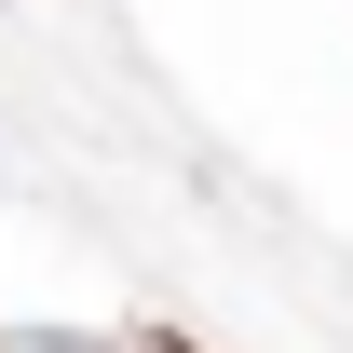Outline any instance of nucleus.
Instances as JSON below:
<instances>
[{"label":"nucleus","mask_w":353,"mask_h":353,"mask_svg":"<svg viewBox=\"0 0 353 353\" xmlns=\"http://www.w3.org/2000/svg\"><path fill=\"white\" fill-rule=\"evenodd\" d=\"M82 353H190V340H163V326H136V340H82Z\"/></svg>","instance_id":"obj_1"}]
</instances>
